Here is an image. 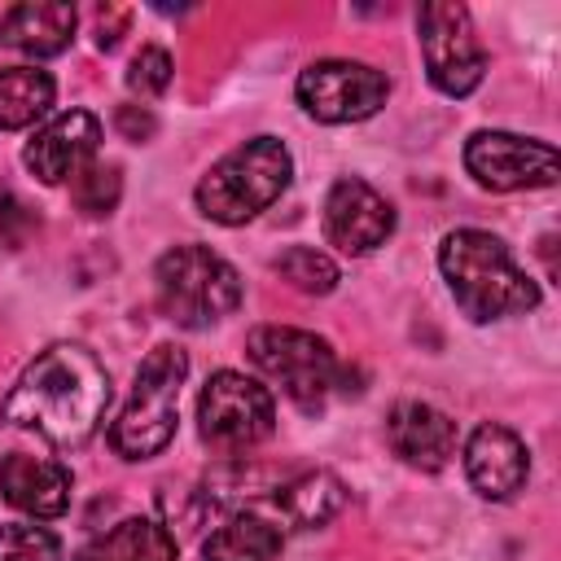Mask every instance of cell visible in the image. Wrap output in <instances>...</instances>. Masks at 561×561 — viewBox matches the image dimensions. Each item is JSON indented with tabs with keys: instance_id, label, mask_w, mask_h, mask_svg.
I'll use <instances>...</instances> for the list:
<instances>
[{
	"instance_id": "cell-5",
	"label": "cell",
	"mask_w": 561,
	"mask_h": 561,
	"mask_svg": "<svg viewBox=\"0 0 561 561\" xmlns=\"http://www.w3.org/2000/svg\"><path fill=\"white\" fill-rule=\"evenodd\" d=\"M188 377V355L171 342L153 346L136 373L131 399L110 425V447L123 460H149L158 456L180 425V386Z\"/></svg>"
},
{
	"instance_id": "cell-3",
	"label": "cell",
	"mask_w": 561,
	"mask_h": 561,
	"mask_svg": "<svg viewBox=\"0 0 561 561\" xmlns=\"http://www.w3.org/2000/svg\"><path fill=\"white\" fill-rule=\"evenodd\" d=\"M294 175V158L276 136H254L245 145H237L232 153H224L193 188L197 210L210 224L237 228L245 219H254L259 210H267Z\"/></svg>"
},
{
	"instance_id": "cell-1",
	"label": "cell",
	"mask_w": 561,
	"mask_h": 561,
	"mask_svg": "<svg viewBox=\"0 0 561 561\" xmlns=\"http://www.w3.org/2000/svg\"><path fill=\"white\" fill-rule=\"evenodd\" d=\"M105 408L110 373L101 368V359L79 342H57L22 368V377L0 403V421L70 451L101 430Z\"/></svg>"
},
{
	"instance_id": "cell-21",
	"label": "cell",
	"mask_w": 561,
	"mask_h": 561,
	"mask_svg": "<svg viewBox=\"0 0 561 561\" xmlns=\"http://www.w3.org/2000/svg\"><path fill=\"white\" fill-rule=\"evenodd\" d=\"M272 272L298 289V294H333L337 289V263L316 245H289L272 259Z\"/></svg>"
},
{
	"instance_id": "cell-8",
	"label": "cell",
	"mask_w": 561,
	"mask_h": 561,
	"mask_svg": "<svg viewBox=\"0 0 561 561\" xmlns=\"http://www.w3.org/2000/svg\"><path fill=\"white\" fill-rule=\"evenodd\" d=\"M416 39L430 83L443 96H469L486 75V53L478 44L473 18L465 4L430 0L416 9Z\"/></svg>"
},
{
	"instance_id": "cell-12",
	"label": "cell",
	"mask_w": 561,
	"mask_h": 561,
	"mask_svg": "<svg viewBox=\"0 0 561 561\" xmlns=\"http://www.w3.org/2000/svg\"><path fill=\"white\" fill-rule=\"evenodd\" d=\"M96 145H101V118L88 110H66L26 140L22 162L31 167L39 184H61V180H75L92 162Z\"/></svg>"
},
{
	"instance_id": "cell-4",
	"label": "cell",
	"mask_w": 561,
	"mask_h": 561,
	"mask_svg": "<svg viewBox=\"0 0 561 561\" xmlns=\"http://www.w3.org/2000/svg\"><path fill=\"white\" fill-rule=\"evenodd\" d=\"M158 311L180 329H210L241 307V276L210 245L184 241L153 263Z\"/></svg>"
},
{
	"instance_id": "cell-22",
	"label": "cell",
	"mask_w": 561,
	"mask_h": 561,
	"mask_svg": "<svg viewBox=\"0 0 561 561\" xmlns=\"http://www.w3.org/2000/svg\"><path fill=\"white\" fill-rule=\"evenodd\" d=\"M70 193H75V206L92 219L110 215L123 197V171L114 162H88L75 180H70Z\"/></svg>"
},
{
	"instance_id": "cell-20",
	"label": "cell",
	"mask_w": 561,
	"mask_h": 561,
	"mask_svg": "<svg viewBox=\"0 0 561 561\" xmlns=\"http://www.w3.org/2000/svg\"><path fill=\"white\" fill-rule=\"evenodd\" d=\"M57 83L39 66H4L0 70V131L31 127L53 110Z\"/></svg>"
},
{
	"instance_id": "cell-24",
	"label": "cell",
	"mask_w": 561,
	"mask_h": 561,
	"mask_svg": "<svg viewBox=\"0 0 561 561\" xmlns=\"http://www.w3.org/2000/svg\"><path fill=\"white\" fill-rule=\"evenodd\" d=\"M171 53L167 48H140L136 57H131V66H127V88L136 92V96H162L167 88H171Z\"/></svg>"
},
{
	"instance_id": "cell-10",
	"label": "cell",
	"mask_w": 561,
	"mask_h": 561,
	"mask_svg": "<svg viewBox=\"0 0 561 561\" xmlns=\"http://www.w3.org/2000/svg\"><path fill=\"white\" fill-rule=\"evenodd\" d=\"M465 171L491 188V193H517V188H548L557 184L561 158L557 145L539 136L517 131H473L465 140Z\"/></svg>"
},
{
	"instance_id": "cell-7",
	"label": "cell",
	"mask_w": 561,
	"mask_h": 561,
	"mask_svg": "<svg viewBox=\"0 0 561 561\" xmlns=\"http://www.w3.org/2000/svg\"><path fill=\"white\" fill-rule=\"evenodd\" d=\"M197 430L219 451H245L276 430V399L263 381L219 368L197 394Z\"/></svg>"
},
{
	"instance_id": "cell-14",
	"label": "cell",
	"mask_w": 561,
	"mask_h": 561,
	"mask_svg": "<svg viewBox=\"0 0 561 561\" xmlns=\"http://www.w3.org/2000/svg\"><path fill=\"white\" fill-rule=\"evenodd\" d=\"M386 443L403 465L434 473L456 456V421L434 403L403 399L386 416Z\"/></svg>"
},
{
	"instance_id": "cell-6",
	"label": "cell",
	"mask_w": 561,
	"mask_h": 561,
	"mask_svg": "<svg viewBox=\"0 0 561 561\" xmlns=\"http://www.w3.org/2000/svg\"><path fill=\"white\" fill-rule=\"evenodd\" d=\"M245 355L250 364L272 377L302 412H320L324 399L342 386L346 368L333 355V346L320 333L307 329H289V324H259L245 337Z\"/></svg>"
},
{
	"instance_id": "cell-18",
	"label": "cell",
	"mask_w": 561,
	"mask_h": 561,
	"mask_svg": "<svg viewBox=\"0 0 561 561\" xmlns=\"http://www.w3.org/2000/svg\"><path fill=\"white\" fill-rule=\"evenodd\" d=\"M342 504H346V486H342V478L329 473V469H307V473H298L294 482H285V486L276 491V513H280L294 530H316V526H324Z\"/></svg>"
},
{
	"instance_id": "cell-2",
	"label": "cell",
	"mask_w": 561,
	"mask_h": 561,
	"mask_svg": "<svg viewBox=\"0 0 561 561\" xmlns=\"http://www.w3.org/2000/svg\"><path fill=\"white\" fill-rule=\"evenodd\" d=\"M438 267H443V280H447L456 307L473 324L539 307V285L517 267V259L508 254V245L495 232L451 228L438 245Z\"/></svg>"
},
{
	"instance_id": "cell-26",
	"label": "cell",
	"mask_w": 561,
	"mask_h": 561,
	"mask_svg": "<svg viewBox=\"0 0 561 561\" xmlns=\"http://www.w3.org/2000/svg\"><path fill=\"white\" fill-rule=\"evenodd\" d=\"M118 131H123L127 140H149V136L158 131V123H153V114L140 110V105H123V110H118Z\"/></svg>"
},
{
	"instance_id": "cell-15",
	"label": "cell",
	"mask_w": 561,
	"mask_h": 561,
	"mask_svg": "<svg viewBox=\"0 0 561 561\" xmlns=\"http://www.w3.org/2000/svg\"><path fill=\"white\" fill-rule=\"evenodd\" d=\"M0 495L31 517H61L70 508V469L44 456L9 451L0 460Z\"/></svg>"
},
{
	"instance_id": "cell-25",
	"label": "cell",
	"mask_w": 561,
	"mask_h": 561,
	"mask_svg": "<svg viewBox=\"0 0 561 561\" xmlns=\"http://www.w3.org/2000/svg\"><path fill=\"white\" fill-rule=\"evenodd\" d=\"M26 228H31L26 206H22V202H18L9 188H0V245H18Z\"/></svg>"
},
{
	"instance_id": "cell-16",
	"label": "cell",
	"mask_w": 561,
	"mask_h": 561,
	"mask_svg": "<svg viewBox=\"0 0 561 561\" xmlns=\"http://www.w3.org/2000/svg\"><path fill=\"white\" fill-rule=\"evenodd\" d=\"M75 9L57 0H26L0 13V44L26 57H57L75 39Z\"/></svg>"
},
{
	"instance_id": "cell-23",
	"label": "cell",
	"mask_w": 561,
	"mask_h": 561,
	"mask_svg": "<svg viewBox=\"0 0 561 561\" xmlns=\"http://www.w3.org/2000/svg\"><path fill=\"white\" fill-rule=\"evenodd\" d=\"M0 561H61V543L44 526H0Z\"/></svg>"
},
{
	"instance_id": "cell-19",
	"label": "cell",
	"mask_w": 561,
	"mask_h": 561,
	"mask_svg": "<svg viewBox=\"0 0 561 561\" xmlns=\"http://www.w3.org/2000/svg\"><path fill=\"white\" fill-rule=\"evenodd\" d=\"M285 535L276 522L259 517V513H237L224 526L210 530V539L202 543L206 561H276Z\"/></svg>"
},
{
	"instance_id": "cell-13",
	"label": "cell",
	"mask_w": 561,
	"mask_h": 561,
	"mask_svg": "<svg viewBox=\"0 0 561 561\" xmlns=\"http://www.w3.org/2000/svg\"><path fill=\"white\" fill-rule=\"evenodd\" d=\"M526 473H530L526 443L508 425L486 421V425H478L469 434V443H465V478L482 500H513L526 486Z\"/></svg>"
},
{
	"instance_id": "cell-17",
	"label": "cell",
	"mask_w": 561,
	"mask_h": 561,
	"mask_svg": "<svg viewBox=\"0 0 561 561\" xmlns=\"http://www.w3.org/2000/svg\"><path fill=\"white\" fill-rule=\"evenodd\" d=\"M75 561H175V535L153 517H123L96 535Z\"/></svg>"
},
{
	"instance_id": "cell-11",
	"label": "cell",
	"mask_w": 561,
	"mask_h": 561,
	"mask_svg": "<svg viewBox=\"0 0 561 561\" xmlns=\"http://www.w3.org/2000/svg\"><path fill=\"white\" fill-rule=\"evenodd\" d=\"M394 232V206L359 175L333 180L324 197V241L342 254H373Z\"/></svg>"
},
{
	"instance_id": "cell-9",
	"label": "cell",
	"mask_w": 561,
	"mask_h": 561,
	"mask_svg": "<svg viewBox=\"0 0 561 561\" xmlns=\"http://www.w3.org/2000/svg\"><path fill=\"white\" fill-rule=\"evenodd\" d=\"M294 92H298V105L316 123H359V118H373L386 105L390 79L368 61L324 57V61H311L298 75Z\"/></svg>"
}]
</instances>
